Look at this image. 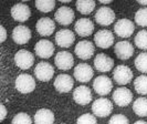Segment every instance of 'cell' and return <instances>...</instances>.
<instances>
[{"label": "cell", "mask_w": 147, "mask_h": 124, "mask_svg": "<svg viewBox=\"0 0 147 124\" xmlns=\"http://www.w3.org/2000/svg\"><path fill=\"white\" fill-rule=\"evenodd\" d=\"M15 87L17 91L22 94L31 93L36 89V80L32 75L28 73H22L17 77L15 81Z\"/></svg>", "instance_id": "cell-1"}, {"label": "cell", "mask_w": 147, "mask_h": 124, "mask_svg": "<svg viewBox=\"0 0 147 124\" xmlns=\"http://www.w3.org/2000/svg\"><path fill=\"white\" fill-rule=\"evenodd\" d=\"M113 111V103L109 99H97L92 104V112L97 117H109Z\"/></svg>", "instance_id": "cell-2"}, {"label": "cell", "mask_w": 147, "mask_h": 124, "mask_svg": "<svg viewBox=\"0 0 147 124\" xmlns=\"http://www.w3.org/2000/svg\"><path fill=\"white\" fill-rule=\"evenodd\" d=\"M74 52L79 59L88 60L95 53V47H94L93 42H91L88 40H81L76 43L75 48H74Z\"/></svg>", "instance_id": "cell-3"}, {"label": "cell", "mask_w": 147, "mask_h": 124, "mask_svg": "<svg viewBox=\"0 0 147 124\" xmlns=\"http://www.w3.org/2000/svg\"><path fill=\"white\" fill-rule=\"evenodd\" d=\"M113 79L119 85L128 84L133 80V72L131 68L124 64L117 66L113 71Z\"/></svg>", "instance_id": "cell-4"}, {"label": "cell", "mask_w": 147, "mask_h": 124, "mask_svg": "<svg viewBox=\"0 0 147 124\" xmlns=\"http://www.w3.org/2000/svg\"><path fill=\"white\" fill-rule=\"evenodd\" d=\"M93 89L96 94L107 95L113 90V82L107 75H98L93 81Z\"/></svg>", "instance_id": "cell-5"}, {"label": "cell", "mask_w": 147, "mask_h": 124, "mask_svg": "<svg viewBox=\"0 0 147 124\" xmlns=\"http://www.w3.org/2000/svg\"><path fill=\"white\" fill-rule=\"evenodd\" d=\"M135 30V24L133 23L132 20L129 19H119L115 22V26H114V32L115 35L118 36L119 38H129L133 35Z\"/></svg>", "instance_id": "cell-6"}, {"label": "cell", "mask_w": 147, "mask_h": 124, "mask_svg": "<svg viewBox=\"0 0 147 124\" xmlns=\"http://www.w3.org/2000/svg\"><path fill=\"white\" fill-rule=\"evenodd\" d=\"M94 18H95V21L100 26L107 27L115 21V12L113 11L112 8L103 6V7H100L97 9Z\"/></svg>", "instance_id": "cell-7"}, {"label": "cell", "mask_w": 147, "mask_h": 124, "mask_svg": "<svg viewBox=\"0 0 147 124\" xmlns=\"http://www.w3.org/2000/svg\"><path fill=\"white\" fill-rule=\"evenodd\" d=\"M15 63L21 70H28L34 63V56L26 49H21L15 54Z\"/></svg>", "instance_id": "cell-8"}, {"label": "cell", "mask_w": 147, "mask_h": 124, "mask_svg": "<svg viewBox=\"0 0 147 124\" xmlns=\"http://www.w3.org/2000/svg\"><path fill=\"white\" fill-rule=\"evenodd\" d=\"M94 42L101 49H109L114 44V35L107 29L98 30L94 35Z\"/></svg>", "instance_id": "cell-9"}, {"label": "cell", "mask_w": 147, "mask_h": 124, "mask_svg": "<svg viewBox=\"0 0 147 124\" xmlns=\"http://www.w3.org/2000/svg\"><path fill=\"white\" fill-rule=\"evenodd\" d=\"M34 75H36V78L39 81L48 82V81H50L53 78L54 69H53L52 64H50L49 62L41 61L34 68Z\"/></svg>", "instance_id": "cell-10"}, {"label": "cell", "mask_w": 147, "mask_h": 124, "mask_svg": "<svg viewBox=\"0 0 147 124\" xmlns=\"http://www.w3.org/2000/svg\"><path fill=\"white\" fill-rule=\"evenodd\" d=\"M112 99L118 106H127L133 101V93L129 89L122 87V88L115 89L112 95Z\"/></svg>", "instance_id": "cell-11"}, {"label": "cell", "mask_w": 147, "mask_h": 124, "mask_svg": "<svg viewBox=\"0 0 147 124\" xmlns=\"http://www.w3.org/2000/svg\"><path fill=\"white\" fill-rule=\"evenodd\" d=\"M73 75L76 81L82 82V83H86L92 80V78L94 75V71H93L92 66L88 63H79L74 68Z\"/></svg>", "instance_id": "cell-12"}, {"label": "cell", "mask_w": 147, "mask_h": 124, "mask_svg": "<svg viewBox=\"0 0 147 124\" xmlns=\"http://www.w3.org/2000/svg\"><path fill=\"white\" fill-rule=\"evenodd\" d=\"M74 85L73 78L69 74L61 73L54 80V88L60 93H69Z\"/></svg>", "instance_id": "cell-13"}, {"label": "cell", "mask_w": 147, "mask_h": 124, "mask_svg": "<svg viewBox=\"0 0 147 124\" xmlns=\"http://www.w3.org/2000/svg\"><path fill=\"white\" fill-rule=\"evenodd\" d=\"M34 51H36V54H37L39 58L49 59L53 56L55 49H54V45H53V43H52L50 40L41 39V40H39L37 43H36Z\"/></svg>", "instance_id": "cell-14"}, {"label": "cell", "mask_w": 147, "mask_h": 124, "mask_svg": "<svg viewBox=\"0 0 147 124\" xmlns=\"http://www.w3.org/2000/svg\"><path fill=\"white\" fill-rule=\"evenodd\" d=\"M54 64L58 69L67 71L74 66L73 56L69 51H60L54 57Z\"/></svg>", "instance_id": "cell-15"}, {"label": "cell", "mask_w": 147, "mask_h": 124, "mask_svg": "<svg viewBox=\"0 0 147 124\" xmlns=\"http://www.w3.org/2000/svg\"><path fill=\"white\" fill-rule=\"evenodd\" d=\"M75 15L72 8L67 7V6H62L60 7L55 14H54V19L55 21L60 23L61 26H69L73 22Z\"/></svg>", "instance_id": "cell-16"}, {"label": "cell", "mask_w": 147, "mask_h": 124, "mask_svg": "<svg viewBox=\"0 0 147 124\" xmlns=\"http://www.w3.org/2000/svg\"><path fill=\"white\" fill-rule=\"evenodd\" d=\"M54 40L57 45H59L61 48H70L75 41V35L71 30L61 29L55 33Z\"/></svg>", "instance_id": "cell-17"}, {"label": "cell", "mask_w": 147, "mask_h": 124, "mask_svg": "<svg viewBox=\"0 0 147 124\" xmlns=\"http://www.w3.org/2000/svg\"><path fill=\"white\" fill-rule=\"evenodd\" d=\"M11 17L16 21L24 22L29 20V18L31 17V10L28 5L23 2H19V3H16L11 8Z\"/></svg>", "instance_id": "cell-18"}, {"label": "cell", "mask_w": 147, "mask_h": 124, "mask_svg": "<svg viewBox=\"0 0 147 124\" xmlns=\"http://www.w3.org/2000/svg\"><path fill=\"white\" fill-rule=\"evenodd\" d=\"M114 66V60L105 53H97L94 58V68L98 72H110Z\"/></svg>", "instance_id": "cell-19"}, {"label": "cell", "mask_w": 147, "mask_h": 124, "mask_svg": "<svg viewBox=\"0 0 147 124\" xmlns=\"http://www.w3.org/2000/svg\"><path fill=\"white\" fill-rule=\"evenodd\" d=\"M114 51L119 60H128L134 54V47L129 41L123 40V41H118L115 43Z\"/></svg>", "instance_id": "cell-20"}, {"label": "cell", "mask_w": 147, "mask_h": 124, "mask_svg": "<svg viewBox=\"0 0 147 124\" xmlns=\"http://www.w3.org/2000/svg\"><path fill=\"white\" fill-rule=\"evenodd\" d=\"M36 29L40 36L49 37L53 35V32L55 30V23L51 18L43 17V18H40L38 20L37 24H36Z\"/></svg>", "instance_id": "cell-21"}, {"label": "cell", "mask_w": 147, "mask_h": 124, "mask_svg": "<svg viewBox=\"0 0 147 124\" xmlns=\"http://www.w3.org/2000/svg\"><path fill=\"white\" fill-rule=\"evenodd\" d=\"M92 99L91 89L86 85H80L73 91V100L80 105H86L92 101Z\"/></svg>", "instance_id": "cell-22"}, {"label": "cell", "mask_w": 147, "mask_h": 124, "mask_svg": "<svg viewBox=\"0 0 147 124\" xmlns=\"http://www.w3.org/2000/svg\"><path fill=\"white\" fill-rule=\"evenodd\" d=\"M31 39V30L23 26H17L12 30V40L15 41L17 44H26L28 43Z\"/></svg>", "instance_id": "cell-23"}, {"label": "cell", "mask_w": 147, "mask_h": 124, "mask_svg": "<svg viewBox=\"0 0 147 124\" xmlns=\"http://www.w3.org/2000/svg\"><path fill=\"white\" fill-rule=\"evenodd\" d=\"M74 30L80 37H88L94 31V23L88 18H80L74 24Z\"/></svg>", "instance_id": "cell-24"}, {"label": "cell", "mask_w": 147, "mask_h": 124, "mask_svg": "<svg viewBox=\"0 0 147 124\" xmlns=\"http://www.w3.org/2000/svg\"><path fill=\"white\" fill-rule=\"evenodd\" d=\"M54 113L49 109L38 110L34 114L36 124H53L54 123Z\"/></svg>", "instance_id": "cell-25"}, {"label": "cell", "mask_w": 147, "mask_h": 124, "mask_svg": "<svg viewBox=\"0 0 147 124\" xmlns=\"http://www.w3.org/2000/svg\"><path fill=\"white\" fill-rule=\"evenodd\" d=\"M133 111L136 115L142 117H147V98H138L133 103Z\"/></svg>", "instance_id": "cell-26"}, {"label": "cell", "mask_w": 147, "mask_h": 124, "mask_svg": "<svg viewBox=\"0 0 147 124\" xmlns=\"http://www.w3.org/2000/svg\"><path fill=\"white\" fill-rule=\"evenodd\" d=\"M76 9L79 12H81L82 15H88L91 12H93V10L95 9V1L93 0H79L75 3Z\"/></svg>", "instance_id": "cell-27"}, {"label": "cell", "mask_w": 147, "mask_h": 124, "mask_svg": "<svg viewBox=\"0 0 147 124\" xmlns=\"http://www.w3.org/2000/svg\"><path fill=\"white\" fill-rule=\"evenodd\" d=\"M134 89L135 91L142 95L147 94V75L146 74H142L140 77H137L134 81Z\"/></svg>", "instance_id": "cell-28"}, {"label": "cell", "mask_w": 147, "mask_h": 124, "mask_svg": "<svg viewBox=\"0 0 147 124\" xmlns=\"http://www.w3.org/2000/svg\"><path fill=\"white\" fill-rule=\"evenodd\" d=\"M134 43L138 49L147 50V30H140L136 33L134 38Z\"/></svg>", "instance_id": "cell-29"}, {"label": "cell", "mask_w": 147, "mask_h": 124, "mask_svg": "<svg viewBox=\"0 0 147 124\" xmlns=\"http://www.w3.org/2000/svg\"><path fill=\"white\" fill-rule=\"evenodd\" d=\"M135 68L142 73H147V52H142L140 53L135 61Z\"/></svg>", "instance_id": "cell-30"}, {"label": "cell", "mask_w": 147, "mask_h": 124, "mask_svg": "<svg viewBox=\"0 0 147 124\" xmlns=\"http://www.w3.org/2000/svg\"><path fill=\"white\" fill-rule=\"evenodd\" d=\"M36 8L41 12H50L55 7V1L53 0H37Z\"/></svg>", "instance_id": "cell-31"}, {"label": "cell", "mask_w": 147, "mask_h": 124, "mask_svg": "<svg viewBox=\"0 0 147 124\" xmlns=\"http://www.w3.org/2000/svg\"><path fill=\"white\" fill-rule=\"evenodd\" d=\"M135 22L140 27H147V7L140 8L135 14Z\"/></svg>", "instance_id": "cell-32"}, {"label": "cell", "mask_w": 147, "mask_h": 124, "mask_svg": "<svg viewBox=\"0 0 147 124\" xmlns=\"http://www.w3.org/2000/svg\"><path fill=\"white\" fill-rule=\"evenodd\" d=\"M32 123V119L30 117V115L28 113L24 112H20L18 114H16L11 124H31Z\"/></svg>", "instance_id": "cell-33"}, {"label": "cell", "mask_w": 147, "mask_h": 124, "mask_svg": "<svg viewBox=\"0 0 147 124\" xmlns=\"http://www.w3.org/2000/svg\"><path fill=\"white\" fill-rule=\"evenodd\" d=\"M76 124H97V121H96L95 115L85 113L79 117V119L76 120Z\"/></svg>", "instance_id": "cell-34"}, {"label": "cell", "mask_w": 147, "mask_h": 124, "mask_svg": "<svg viewBox=\"0 0 147 124\" xmlns=\"http://www.w3.org/2000/svg\"><path fill=\"white\" fill-rule=\"evenodd\" d=\"M109 124H129V121L124 114H115L110 119Z\"/></svg>", "instance_id": "cell-35"}, {"label": "cell", "mask_w": 147, "mask_h": 124, "mask_svg": "<svg viewBox=\"0 0 147 124\" xmlns=\"http://www.w3.org/2000/svg\"><path fill=\"white\" fill-rule=\"evenodd\" d=\"M0 32H1V38H0V42H5L7 39V31L5 29L3 26H0Z\"/></svg>", "instance_id": "cell-36"}, {"label": "cell", "mask_w": 147, "mask_h": 124, "mask_svg": "<svg viewBox=\"0 0 147 124\" xmlns=\"http://www.w3.org/2000/svg\"><path fill=\"white\" fill-rule=\"evenodd\" d=\"M0 110H1V117H0V121H3L6 117H7V109L5 106V104H1L0 105Z\"/></svg>", "instance_id": "cell-37"}, {"label": "cell", "mask_w": 147, "mask_h": 124, "mask_svg": "<svg viewBox=\"0 0 147 124\" xmlns=\"http://www.w3.org/2000/svg\"><path fill=\"white\" fill-rule=\"evenodd\" d=\"M140 5H142V6H146L147 7V0H138L137 1Z\"/></svg>", "instance_id": "cell-38"}, {"label": "cell", "mask_w": 147, "mask_h": 124, "mask_svg": "<svg viewBox=\"0 0 147 124\" xmlns=\"http://www.w3.org/2000/svg\"><path fill=\"white\" fill-rule=\"evenodd\" d=\"M100 2L103 3V5H109V3L112 2V0H100Z\"/></svg>", "instance_id": "cell-39"}, {"label": "cell", "mask_w": 147, "mask_h": 124, "mask_svg": "<svg viewBox=\"0 0 147 124\" xmlns=\"http://www.w3.org/2000/svg\"><path fill=\"white\" fill-rule=\"evenodd\" d=\"M133 124H147L146 121H143V120H140V121H136L135 123H133Z\"/></svg>", "instance_id": "cell-40"}, {"label": "cell", "mask_w": 147, "mask_h": 124, "mask_svg": "<svg viewBox=\"0 0 147 124\" xmlns=\"http://www.w3.org/2000/svg\"><path fill=\"white\" fill-rule=\"evenodd\" d=\"M61 124H65V123H61Z\"/></svg>", "instance_id": "cell-41"}]
</instances>
